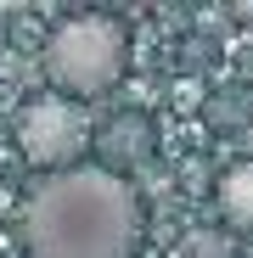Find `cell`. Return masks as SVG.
Wrapping results in <instances>:
<instances>
[{
	"label": "cell",
	"mask_w": 253,
	"mask_h": 258,
	"mask_svg": "<svg viewBox=\"0 0 253 258\" xmlns=\"http://www.w3.org/2000/svg\"><path fill=\"white\" fill-rule=\"evenodd\" d=\"M141 241V197L124 174L79 163L45 174L23 208L28 258H130Z\"/></svg>",
	"instance_id": "1"
},
{
	"label": "cell",
	"mask_w": 253,
	"mask_h": 258,
	"mask_svg": "<svg viewBox=\"0 0 253 258\" xmlns=\"http://www.w3.org/2000/svg\"><path fill=\"white\" fill-rule=\"evenodd\" d=\"M96 152L107 157V174H118V168H130V163H141V157L152 152V123L135 118V112L113 118L102 135H96Z\"/></svg>",
	"instance_id": "4"
},
{
	"label": "cell",
	"mask_w": 253,
	"mask_h": 258,
	"mask_svg": "<svg viewBox=\"0 0 253 258\" xmlns=\"http://www.w3.org/2000/svg\"><path fill=\"white\" fill-rule=\"evenodd\" d=\"M124 62H130V39H124V28L113 17H102V12L68 17L51 34V45H45V73L57 84V96H68V101L113 90Z\"/></svg>",
	"instance_id": "2"
},
{
	"label": "cell",
	"mask_w": 253,
	"mask_h": 258,
	"mask_svg": "<svg viewBox=\"0 0 253 258\" xmlns=\"http://www.w3.org/2000/svg\"><path fill=\"white\" fill-rule=\"evenodd\" d=\"M236 17H242V23H253V0H242V6H236Z\"/></svg>",
	"instance_id": "8"
},
{
	"label": "cell",
	"mask_w": 253,
	"mask_h": 258,
	"mask_svg": "<svg viewBox=\"0 0 253 258\" xmlns=\"http://www.w3.org/2000/svg\"><path fill=\"white\" fill-rule=\"evenodd\" d=\"M186 258H236V252H231V241H225V236H214V230H197V236L186 241Z\"/></svg>",
	"instance_id": "6"
},
{
	"label": "cell",
	"mask_w": 253,
	"mask_h": 258,
	"mask_svg": "<svg viewBox=\"0 0 253 258\" xmlns=\"http://www.w3.org/2000/svg\"><path fill=\"white\" fill-rule=\"evenodd\" d=\"M208 112H214V123H242V112H247V96H236V101H231V96H220Z\"/></svg>",
	"instance_id": "7"
},
{
	"label": "cell",
	"mask_w": 253,
	"mask_h": 258,
	"mask_svg": "<svg viewBox=\"0 0 253 258\" xmlns=\"http://www.w3.org/2000/svg\"><path fill=\"white\" fill-rule=\"evenodd\" d=\"M214 208L231 230H253V163H231L214 180Z\"/></svg>",
	"instance_id": "5"
},
{
	"label": "cell",
	"mask_w": 253,
	"mask_h": 258,
	"mask_svg": "<svg viewBox=\"0 0 253 258\" xmlns=\"http://www.w3.org/2000/svg\"><path fill=\"white\" fill-rule=\"evenodd\" d=\"M17 152L45 174L79 168V157L90 152V118L68 96H34L17 112Z\"/></svg>",
	"instance_id": "3"
}]
</instances>
